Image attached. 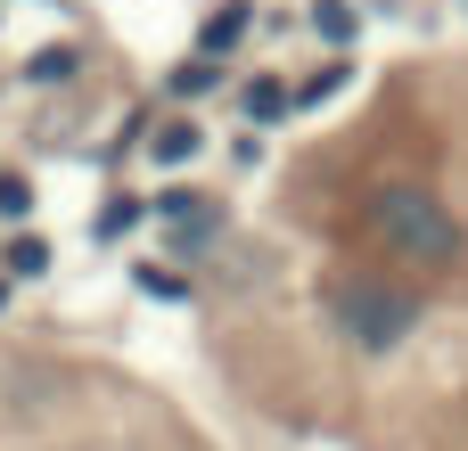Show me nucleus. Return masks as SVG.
Listing matches in <instances>:
<instances>
[{"label": "nucleus", "mask_w": 468, "mask_h": 451, "mask_svg": "<svg viewBox=\"0 0 468 451\" xmlns=\"http://www.w3.org/2000/svg\"><path fill=\"white\" fill-rule=\"evenodd\" d=\"M362 230H370V246H378L395 271H411V279H436V271H452L468 255L461 214H452L436 189H420V181H378L370 205H362Z\"/></svg>", "instance_id": "nucleus-1"}, {"label": "nucleus", "mask_w": 468, "mask_h": 451, "mask_svg": "<svg viewBox=\"0 0 468 451\" xmlns=\"http://www.w3.org/2000/svg\"><path fill=\"white\" fill-rule=\"evenodd\" d=\"M156 214L173 222L165 238H173V255H197L206 238H214V197H197V189H165L156 197Z\"/></svg>", "instance_id": "nucleus-3"}, {"label": "nucleus", "mask_w": 468, "mask_h": 451, "mask_svg": "<svg viewBox=\"0 0 468 451\" xmlns=\"http://www.w3.org/2000/svg\"><path fill=\"white\" fill-rule=\"evenodd\" d=\"M0 271H8V279H41V271H49V238H41V230H8Z\"/></svg>", "instance_id": "nucleus-7"}, {"label": "nucleus", "mask_w": 468, "mask_h": 451, "mask_svg": "<svg viewBox=\"0 0 468 451\" xmlns=\"http://www.w3.org/2000/svg\"><path fill=\"white\" fill-rule=\"evenodd\" d=\"M222 82V66L214 58H189V66H173V99H197V90H214Z\"/></svg>", "instance_id": "nucleus-12"}, {"label": "nucleus", "mask_w": 468, "mask_h": 451, "mask_svg": "<svg viewBox=\"0 0 468 451\" xmlns=\"http://www.w3.org/2000/svg\"><path fill=\"white\" fill-rule=\"evenodd\" d=\"M74 66H82V49H66V41H49V49H33V58H25V82H66Z\"/></svg>", "instance_id": "nucleus-9"}, {"label": "nucleus", "mask_w": 468, "mask_h": 451, "mask_svg": "<svg viewBox=\"0 0 468 451\" xmlns=\"http://www.w3.org/2000/svg\"><path fill=\"white\" fill-rule=\"evenodd\" d=\"M346 82H354V66H346V58H337V66H321V74H313V82H296V107H321V99H337V90H346Z\"/></svg>", "instance_id": "nucleus-11"}, {"label": "nucleus", "mask_w": 468, "mask_h": 451, "mask_svg": "<svg viewBox=\"0 0 468 451\" xmlns=\"http://www.w3.org/2000/svg\"><path fill=\"white\" fill-rule=\"evenodd\" d=\"M132 279H140L148 296H165V304H181V296H189V279H181V271H165V263H140Z\"/></svg>", "instance_id": "nucleus-13"}, {"label": "nucleus", "mask_w": 468, "mask_h": 451, "mask_svg": "<svg viewBox=\"0 0 468 451\" xmlns=\"http://www.w3.org/2000/svg\"><path fill=\"white\" fill-rule=\"evenodd\" d=\"M33 214V181L25 173H0V222H25Z\"/></svg>", "instance_id": "nucleus-14"}, {"label": "nucleus", "mask_w": 468, "mask_h": 451, "mask_svg": "<svg viewBox=\"0 0 468 451\" xmlns=\"http://www.w3.org/2000/svg\"><path fill=\"white\" fill-rule=\"evenodd\" d=\"M420 288H403V279H387V271H346L337 288H329V320L346 329V345L354 353H395L411 329H420Z\"/></svg>", "instance_id": "nucleus-2"}, {"label": "nucleus", "mask_w": 468, "mask_h": 451, "mask_svg": "<svg viewBox=\"0 0 468 451\" xmlns=\"http://www.w3.org/2000/svg\"><path fill=\"white\" fill-rule=\"evenodd\" d=\"M239 115H247V123H280V115H296V90H288L280 74H255V82L239 90Z\"/></svg>", "instance_id": "nucleus-5"}, {"label": "nucleus", "mask_w": 468, "mask_h": 451, "mask_svg": "<svg viewBox=\"0 0 468 451\" xmlns=\"http://www.w3.org/2000/svg\"><path fill=\"white\" fill-rule=\"evenodd\" d=\"M197 156H206V131H197V115H165V123L148 131V164L181 173V164H197Z\"/></svg>", "instance_id": "nucleus-4"}, {"label": "nucleus", "mask_w": 468, "mask_h": 451, "mask_svg": "<svg viewBox=\"0 0 468 451\" xmlns=\"http://www.w3.org/2000/svg\"><path fill=\"white\" fill-rule=\"evenodd\" d=\"M0 312H8V271H0Z\"/></svg>", "instance_id": "nucleus-15"}, {"label": "nucleus", "mask_w": 468, "mask_h": 451, "mask_svg": "<svg viewBox=\"0 0 468 451\" xmlns=\"http://www.w3.org/2000/svg\"><path fill=\"white\" fill-rule=\"evenodd\" d=\"M247 25H255V8H247V0L214 8V16H206V33H197V49H206V58H230V49L247 41Z\"/></svg>", "instance_id": "nucleus-6"}, {"label": "nucleus", "mask_w": 468, "mask_h": 451, "mask_svg": "<svg viewBox=\"0 0 468 451\" xmlns=\"http://www.w3.org/2000/svg\"><path fill=\"white\" fill-rule=\"evenodd\" d=\"M313 33H321L329 49H346V41L362 33V8H354V0H313Z\"/></svg>", "instance_id": "nucleus-8"}, {"label": "nucleus", "mask_w": 468, "mask_h": 451, "mask_svg": "<svg viewBox=\"0 0 468 451\" xmlns=\"http://www.w3.org/2000/svg\"><path fill=\"white\" fill-rule=\"evenodd\" d=\"M123 230H140V197H107V205H99V222H90V238H107V246H115Z\"/></svg>", "instance_id": "nucleus-10"}]
</instances>
